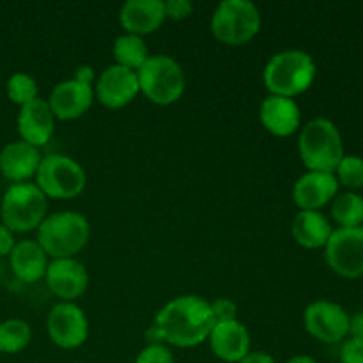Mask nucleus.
<instances>
[{
    "mask_svg": "<svg viewBox=\"0 0 363 363\" xmlns=\"http://www.w3.org/2000/svg\"><path fill=\"white\" fill-rule=\"evenodd\" d=\"M152 326H156L163 342L188 350L201 346L209 339L215 319L208 301L186 294L163 305L156 314Z\"/></svg>",
    "mask_w": 363,
    "mask_h": 363,
    "instance_id": "obj_1",
    "label": "nucleus"
},
{
    "mask_svg": "<svg viewBox=\"0 0 363 363\" xmlns=\"http://www.w3.org/2000/svg\"><path fill=\"white\" fill-rule=\"evenodd\" d=\"M315 73L318 67L311 53L303 50H284L268 60L262 80L269 94L293 99L311 89Z\"/></svg>",
    "mask_w": 363,
    "mask_h": 363,
    "instance_id": "obj_2",
    "label": "nucleus"
},
{
    "mask_svg": "<svg viewBox=\"0 0 363 363\" xmlns=\"http://www.w3.org/2000/svg\"><path fill=\"white\" fill-rule=\"evenodd\" d=\"M298 151L308 172L335 174L344 158V142L335 123L325 117L312 119L301 128Z\"/></svg>",
    "mask_w": 363,
    "mask_h": 363,
    "instance_id": "obj_3",
    "label": "nucleus"
},
{
    "mask_svg": "<svg viewBox=\"0 0 363 363\" xmlns=\"http://www.w3.org/2000/svg\"><path fill=\"white\" fill-rule=\"evenodd\" d=\"M91 236L87 218L77 211L46 215L38 227V243L52 259H71L82 252Z\"/></svg>",
    "mask_w": 363,
    "mask_h": 363,
    "instance_id": "obj_4",
    "label": "nucleus"
},
{
    "mask_svg": "<svg viewBox=\"0 0 363 363\" xmlns=\"http://www.w3.org/2000/svg\"><path fill=\"white\" fill-rule=\"evenodd\" d=\"M140 92L160 106L172 105L184 94V71L176 59L169 55H151L137 71Z\"/></svg>",
    "mask_w": 363,
    "mask_h": 363,
    "instance_id": "obj_5",
    "label": "nucleus"
},
{
    "mask_svg": "<svg viewBox=\"0 0 363 363\" xmlns=\"http://www.w3.org/2000/svg\"><path fill=\"white\" fill-rule=\"evenodd\" d=\"M48 213V199L35 184L14 183L6 190L0 206L2 223L11 233H28L41 225Z\"/></svg>",
    "mask_w": 363,
    "mask_h": 363,
    "instance_id": "obj_6",
    "label": "nucleus"
},
{
    "mask_svg": "<svg viewBox=\"0 0 363 363\" xmlns=\"http://www.w3.org/2000/svg\"><path fill=\"white\" fill-rule=\"evenodd\" d=\"M261 30V13L248 0H223L211 16V32L229 46L247 45Z\"/></svg>",
    "mask_w": 363,
    "mask_h": 363,
    "instance_id": "obj_7",
    "label": "nucleus"
},
{
    "mask_svg": "<svg viewBox=\"0 0 363 363\" xmlns=\"http://www.w3.org/2000/svg\"><path fill=\"white\" fill-rule=\"evenodd\" d=\"M87 177L82 165L62 155L43 156L35 172V186L46 199H74L84 191Z\"/></svg>",
    "mask_w": 363,
    "mask_h": 363,
    "instance_id": "obj_8",
    "label": "nucleus"
},
{
    "mask_svg": "<svg viewBox=\"0 0 363 363\" xmlns=\"http://www.w3.org/2000/svg\"><path fill=\"white\" fill-rule=\"evenodd\" d=\"M325 261L333 273L344 279L363 277V225L333 229L325 247Z\"/></svg>",
    "mask_w": 363,
    "mask_h": 363,
    "instance_id": "obj_9",
    "label": "nucleus"
},
{
    "mask_svg": "<svg viewBox=\"0 0 363 363\" xmlns=\"http://www.w3.org/2000/svg\"><path fill=\"white\" fill-rule=\"evenodd\" d=\"M48 337L60 350H77L87 340L89 321L85 312L73 301H60L46 319Z\"/></svg>",
    "mask_w": 363,
    "mask_h": 363,
    "instance_id": "obj_10",
    "label": "nucleus"
},
{
    "mask_svg": "<svg viewBox=\"0 0 363 363\" xmlns=\"http://www.w3.org/2000/svg\"><path fill=\"white\" fill-rule=\"evenodd\" d=\"M351 315L333 301L319 300L303 312V325L308 335L323 344H337L350 335Z\"/></svg>",
    "mask_w": 363,
    "mask_h": 363,
    "instance_id": "obj_11",
    "label": "nucleus"
},
{
    "mask_svg": "<svg viewBox=\"0 0 363 363\" xmlns=\"http://www.w3.org/2000/svg\"><path fill=\"white\" fill-rule=\"evenodd\" d=\"M140 92L137 73L123 66H108L96 82L94 94L103 106L110 110L130 105Z\"/></svg>",
    "mask_w": 363,
    "mask_h": 363,
    "instance_id": "obj_12",
    "label": "nucleus"
},
{
    "mask_svg": "<svg viewBox=\"0 0 363 363\" xmlns=\"http://www.w3.org/2000/svg\"><path fill=\"white\" fill-rule=\"evenodd\" d=\"M46 286L62 301H74L87 291L89 275L85 266L74 257L53 259L46 268Z\"/></svg>",
    "mask_w": 363,
    "mask_h": 363,
    "instance_id": "obj_13",
    "label": "nucleus"
},
{
    "mask_svg": "<svg viewBox=\"0 0 363 363\" xmlns=\"http://www.w3.org/2000/svg\"><path fill=\"white\" fill-rule=\"evenodd\" d=\"M92 101H94V87L77 82L74 78L57 84L48 98L53 117L60 121L78 119L91 108Z\"/></svg>",
    "mask_w": 363,
    "mask_h": 363,
    "instance_id": "obj_14",
    "label": "nucleus"
},
{
    "mask_svg": "<svg viewBox=\"0 0 363 363\" xmlns=\"http://www.w3.org/2000/svg\"><path fill=\"white\" fill-rule=\"evenodd\" d=\"M337 195H339V181L335 174L305 172L293 188V201L300 211H319Z\"/></svg>",
    "mask_w": 363,
    "mask_h": 363,
    "instance_id": "obj_15",
    "label": "nucleus"
},
{
    "mask_svg": "<svg viewBox=\"0 0 363 363\" xmlns=\"http://www.w3.org/2000/svg\"><path fill=\"white\" fill-rule=\"evenodd\" d=\"M16 124L21 140L39 149L41 145L48 144L52 138L55 130V117L46 99L35 98L34 101L20 106Z\"/></svg>",
    "mask_w": 363,
    "mask_h": 363,
    "instance_id": "obj_16",
    "label": "nucleus"
},
{
    "mask_svg": "<svg viewBox=\"0 0 363 363\" xmlns=\"http://www.w3.org/2000/svg\"><path fill=\"white\" fill-rule=\"evenodd\" d=\"M259 119L266 131L275 137L286 138L296 133L300 128L301 112L294 99L269 94L259 106Z\"/></svg>",
    "mask_w": 363,
    "mask_h": 363,
    "instance_id": "obj_17",
    "label": "nucleus"
},
{
    "mask_svg": "<svg viewBox=\"0 0 363 363\" xmlns=\"http://www.w3.org/2000/svg\"><path fill=\"white\" fill-rule=\"evenodd\" d=\"M208 340L215 357L225 363H238L250 353V333L238 319L230 323H216Z\"/></svg>",
    "mask_w": 363,
    "mask_h": 363,
    "instance_id": "obj_18",
    "label": "nucleus"
},
{
    "mask_svg": "<svg viewBox=\"0 0 363 363\" xmlns=\"http://www.w3.org/2000/svg\"><path fill=\"white\" fill-rule=\"evenodd\" d=\"M165 20L163 0H128L119 11V21L126 34L140 38L158 30Z\"/></svg>",
    "mask_w": 363,
    "mask_h": 363,
    "instance_id": "obj_19",
    "label": "nucleus"
},
{
    "mask_svg": "<svg viewBox=\"0 0 363 363\" xmlns=\"http://www.w3.org/2000/svg\"><path fill=\"white\" fill-rule=\"evenodd\" d=\"M43 156L38 147L23 140L11 142L0 151V172L13 183H27L35 176Z\"/></svg>",
    "mask_w": 363,
    "mask_h": 363,
    "instance_id": "obj_20",
    "label": "nucleus"
},
{
    "mask_svg": "<svg viewBox=\"0 0 363 363\" xmlns=\"http://www.w3.org/2000/svg\"><path fill=\"white\" fill-rule=\"evenodd\" d=\"M11 269L14 277L23 284H34L46 275L48 255L45 254L38 241L25 240L14 245L9 254Z\"/></svg>",
    "mask_w": 363,
    "mask_h": 363,
    "instance_id": "obj_21",
    "label": "nucleus"
},
{
    "mask_svg": "<svg viewBox=\"0 0 363 363\" xmlns=\"http://www.w3.org/2000/svg\"><path fill=\"white\" fill-rule=\"evenodd\" d=\"M332 233V223L321 211H300L291 225L294 241L308 250L325 248Z\"/></svg>",
    "mask_w": 363,
    "mask_h": 363,
    "instance_id": "obj_22",
    "label": "nucleus"
},
{
    "mask_svg": "<svg viewBox=\"0 0 363 363\" xmlns=\"http://www.w3.org/2000/svg\"><path fill=\"white\" fill-rule=\"evenodd\" d=\"M113 59H116L117 66L128 67V69L137 73L145 60L149 59V50L144 39L140 35L133 34H123L116 39L113 43Z\"/></svg>",
    "mask_w": 363,
    "mask_h": 363,
    "instance_id": "obj_23",
    "label": "nucleus"
},
{
    "mask_svg": "<svg viewBox=\"0 0 363 363\" xmlns=\"http://www.w3.org/2000/svg\"><path fill=\"white\" fill-rule=\"evenodd\" d=\"M332 218L340 229L363 225V197L357 191H346L332 201Z\"/></svg>",
    "mask_w": 363,
    "mask_h": 363,
    "instance_id": "obj_24",
    "label": "nucleus"
},
{
    "mask_svg": "<svg viewBox=\"0 0 363 363\" xmlns=\"http://www.w3.org/2000/svg\"><path fill=\"white\" fill-rule=\"evenodd\" d=\"M30 326L21 319H7L0 325V353H20L30 344Z\"/></svg>",
    "mask_w": 363,
    "mask_h": 363,
    "instance_id": "obj_25",
    "label": "nucleus"
},
{
    "mask_svg": "<svg viewBox=\"0 0 363 363\" xmlns=\"http://www.w3.org/2000/svg\"><path fill=\"white\" fill-rule=\"evenodd\" d=\"M6 92H7V98L18 106H23L27 105V103L34 101L35 98H39L38 82L27 73H14L13 77L7 80Z\"/></svg>",
    "mask_w": 363,
    "mask_h": 363,
    "instance_id": "obj_26",
    "label": "nucleus"
},
{
    "mask_svg": "<svg viewBox=\"0 0 363 363\" xmlns=\"http://www.w3.org/2000/svg\"><path fill=\"white\" fill-rule=\"evenodd\" d=\"M335 177L339 184L346 186L350 191L360 190L363 188V158L354 155L344 156L337 167Z\"/></svg>",
    "mask_w": 363,
    "mask_h": 363,
    "instance_id": "obj_27",
    "label": "nucleus"
},
{
    "mask_svg": "<svg viewBox=\"0 0 363 363\" xmlns=\"http://www.w3.org/2000/svg\"><path fill=\"white\" fill-rule=\"evenodd\" d=\"M135 363H174V354L165 344H149L138 353Z\"/></svg>",
    "mask_w": 363,
    "mask_h": 363,
    "instance_id": "obj_28",
    "label": "nucleus"
},
{
    "mask_svg": "<svg viewBox=\"0 0 363 363\" xmlns=\"http://www.w3.org/2000/svg\"><path fill=\"white\" fill-rule=\"evenodd\" d=\"M209 307H211L215 325L216 323H230L238 319V305L229 298H218V300L211 301Z\"/></svg>",
    "mask_w": 363,
    "mask_h": 363,
    "instance_id": "obj_29",
    "label": "nucleus"
},
{
    "mask_svg": "<svg viewBox=\"0 0 363 363\" xmlns=\"http://www.w3.org/2000/svg\"><path fill=\"white\" fill-rule=\"evenodd\" d=\"M340 363H363V339L351 337L342 344Z\"/></svg>",
    "mask_w": 363,
    "mask_h": 363,
    "instance_id": "obj_30",
    "label": "nucleus"
},
{
    "mask_svg": "<svg viewBox=\"0 0 363 363\" xmlns=\"http://www.w3.org/2000/svg\"><path fill=\"white\" fill-rule=\"evenodd\" d=\"M194 13V4L190 0H167L165 2V16L170 20H186Z\"/></svg>",
    "mask_w": 363,
    "mask_h": 363,
    "instance_id": "obj_31",
    "label": "nucleus"
},
{
    "mask_svg": "<svg viewBox=\"0 0 363 363\" xmlns=\"http://www.w3.org/2000/svg\"><path fill=\"white\" fill-rule=\"evenodd\" d=\"M14 236L4 223H0V257L9 255L11 250L14 248Z\"/></svg>",
    "mask_w": 363,
    "mask_h": 363,
    "instance_id": "obj_32",
    "label": "nucleus"
},
{
    "mask_svg": "<svg viewBox=\"0 0 363 363\" xmlns=\"http://www.w3.org/2000/svg\"><path fill=\"white\" fill-rule=\"evenodd\" d=\"M350 333L351 337L363 339V311L350 318Z\"/></svg>",
    "mask_w": 363,
    "mask_h": 363,
    "instance_id": "obj_33",
    "label": "nucleus"
},
{
    "mask_svg": "<svg viewBox=\"0 0 363 363\" xmlns=\"http://www.w3.org/2000/svg\"><path fill=\"white\" fill-rule=\"evenodd\" d=\"M74 80L82 82V84L92 85L94 84V69L91 66H80L74 73Z\"/></svg>",
    "mask_w": 363,
    "mask_h": 363,
    "instance_id": "obj_34",
    "label": "nucleus"
},
{
    "mask_svg": "<svg viewBox=\"0 0 363 363\" xmlns=\"http://www.w3.org/2000/svg\"><path fill=\"white\" fill-rule=\"evenodd\" d=\"M238 363H277V362L273 360V357H269V354L255 351V353H248L243 360Z\"/></svg>",
    "mask_w": 363,
    "mask_h": 363,
    "instance_id": "obj_35",
    "label": "nucleus"
},
{
    "mask_svg": "<svg viewBox=\"0 0 363 363\" xmlns=\"http://www.w3.org/2000/svg\"><path fill=\"white\" fill-rule=\"evenodd\" d=\"M286 363H318L312 357H307V354H296V357L289 358Z\"/></svg>",
    "mask_w": 363,
    "mask_h": 363,
    "instance_id": "obj_36",
    "label": "nucleus"
}]
</instances>
